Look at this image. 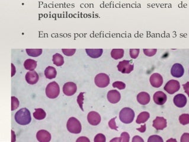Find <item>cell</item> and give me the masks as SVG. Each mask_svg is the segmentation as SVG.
<instances>
[{
    "instance_id": "6da1fadb",
    "label": "cell",
    "mask_w": 189,
    "mask_h": 142,
    "mask_svg": "<svg viewBox=\"0 0 189 142\" xmlns=\"http://www.w3.org/2000/svg\"><path fill=\"white\" fill-rule=\"evenodd\" d=\"M15 120L17 123L21 126H26L30 123L32 117L30 112L26 108L18 111L15 114Z\"/></svg>"
},
{
    "instance_id": "7a4b0ae2",
    "label": "cell",
    "mask_w": 189,
    "mask_h": 142,
    "mask_svg": "<svg viewBox=\"0 0 189 142\" xmlns=\"http://www.w3.org/2000/svg\"><path fill=\"white\" fill-rule=\"evenodd\" d=\"M135 112L130 108H124L119 113L120 120L124 124H130L132 123L135 118Z\"/></svg>"
},
{
    "instance_id": "3957f363",
    "label": "cell",
    "mask_w": 189,
    "mask_h": 142,
    "mask_svg": "<svg viewBox=\"0 0 189 142\" xmlns=\"http://www.w3.org/2000/svg\"><path fill=\"white\" fill-rule=\"evenodd\" d=\"M46 95L50 99L56 98L60 93V88L56 81L49 83L46 88Z\"/></svg>"
},
{
    "instance_id": "277c9868",
    "label": "cell",
    "mask_w": 189,
    "mask_h": 142,
    "mask_svg": "<svg viewBox=\"0 0 189 142\" xmlns=\"http://www.w3.org/2000/svg\"><path fill=\"white\" fill-rule=\"evenodd\" d=\"M66 128L71 133L73 134H79L82 130V127L79 121L75 117L69 118L66 124Z\"/></svg>"
},
{
    "instance_id": "5b68a950",
    "label": "cell",
    "mask_w": 189,
    "mask_h": 142,
    "mask_svg": "<svg viewBox=\"0 0 189 142\" xmlns=\"http://www.w3.org/2000/svg\"><path fill=\"white\" fill-rule=\"evenodd\" d=\"M94 82L96 86L98 88H106L110 83V78L105 73H100L95 77Z\"/></svg>"
},
{
    "instance_id": "8992f818",
    "label": "cell",
    "mask_w": 189,
    "mask_h": 142,
    "mask_svg": "<svg viewBox=\"0 0 189 142\" xmlns=\"http://www.w3.org/2000/svg\"><path fill=\"white\" fill-rule=\"evenodd\" d=\"M131 61L128 60L120 61L117 66L119 71L123 74L130 73L134 68V65L133 64L131 63Z\"/></svg>"
},
{
    "instance_id": "52a82bcc",
    "label": "cell",
    "mask_w": 189,
    "mask_h": 142,
    "mask_svg": "<svg viewBox=\"0 0 189 142\" xmlns=\"http://www.w3.org/2000/svg\"><path fill=\"white\" fill-rule=\"evenodd\" d=\"M164 89L167 93L172 95L180 90V84L176 80H171L166 83Z\"/></svg>"
},
{
    "instance_id": "ba28073f",
    "label": "cell",
    "mask_w": 189,
    "mask_h": 142,
    "mask_svg": "<svg viewBox=\"0 0 189 142\" xmlns=\"http://www.w3.org/2000/svg\"><path fill=\"white\" fill-rule=\"evenodd\" d=\"M77 90V86L73 82L66 83L63 86V94L66 96H71L74 95Z\"/></svg>"
},
{
    "instance_id": "9c48e42d",
    "label": "cell",
    "mask_w": 189,
    "mask_h": 142,
    "mask_svg": "<svg viewBox=\"0 0 189 142\" xmlns=\"http://www.w3.org/2000/svg\"><path fill=\"white\" fill-rule=\"evenodd\" d=\"M87 120L90 124L92 126H97L98 125L101 120L100 115L95 112L91 111L87 115Z\"/></svg>"
},
{
    "instance_id": "30bf717a",
    "label": "cell",
    "mask_w": 189,
    "mask_h": 142,
    "mask_svg": "<svg viewBox=\"0 0 189 142\" xmlns=\"http://www.w3.org/2000/svg\"><path fill=\"white\" fill-rule=\"evenodd\" d=\"M184 73V69L183 66L179 63L174 64L171 69V75L176 78H181Z\"/></svg>"
},
{
    "instance_id": "8fae6325",
    "label": "cell",
    "mask_w": 189,
    "mask_h": 142,
    "mask_svg": "<svg viewBox=\"0 0 189 142\" xmlns=\"http://www.w3.org/2000/svg\"><path fill=\"white\" fill-rule=\"evenodd\" d=\"M173 102L174 105L178 108H183L187 104V97L185 95L179 94L174 97Z\"/></svg>"
},
{
    "instance_id": "7c38bea8",
    "label": "cell",
    "mask_w": 189,
    "mask_h": 142,
    "mask_svg": "<svg viewBox=\"0 0 189 142\" xmlns=\"http://www.w3.org/2000/svg\"><path fill=\"white\" fill-rule=\"evenodd\" d=\"M149 81L153 87L158 88L161 87L163 83V78L159 73H154L151 76Z\"/></svg>"
},
{
    "instance_id": "4fadbf2b",
    "label": "cell",
    "mask_w": 189,
    "mask_h": 142,
    "mask_svg": "<svg viewBox=\"0 0 189 142\" xmlns=\"http://www.w3.org/2000/svg\"><path fill=\"white\" fill-rule=\"evenodd\" d=\"M153 99L154 102L157 105H162L166 102L167 100V97L165 94H164L163 92L158 91L153 96Z\"/></svg>"
},
{
    "instance_id": "5bb4252c",
    "label": "cell",
    "mask_w": 189,
    "mask_h": 142,
    "mask_svg": "<svg viewBox=\"0 0 189 142\" xmlns=\"http://www.w3.org/2000/svg\"><path fill=\"white\" fill-rule=\"evenodd\" d=\"M167 126L166 119L162 117H157L153 121L152 126L157 130H162Z\"/></svg>"
},
{
    "instance_id": "9a60e30c",
    "label": "cell",
    "mask_w": 189,
    "mask_h": 142,
    "mask_svg": "<svg viewBox=\"0 0 189 142\" xmlns=\"http://www.w3.org/2000/svg\"><path fill=\"white\" fill-rule=\"evenodd\" d=\"M36 138L40 142H49L51 140V134L46 130H42L37 131Z\"/></svg>"
},
{
    "instance_id": "2e32d148",
    "label": "cell",
    "mask_w": 189,
    "mask_h": 142,
    "mask_svg": "<svg viewBox=\"0 0 189 142\" xmlns=\"http://www.w3.org/2000/svg\"><path fill=\"white\" fill-rule=\"evenodd\" d=\"M107 99L111 104H116L119 102L121 99V95L116 90H111L107 93Z\"/></svg>"
},
{
    "instance_id": "e0dca14e",
    "label": "cell",
    "mask_w": 189,
    "mask_h": 142,
    "mask_svg": "<svg viewBox=\"0 0 189 142\" xmlns=\"http://www.w3.org/2000/svg\"><path fill=\"white\" fill-rule=\"evenodd\" d=\"M39 79V77L38 74L34 70L28 71L26 74V80L30 84H34L37 83Z\"/></svg>"
},
{
    "instance_id": "ac0fdd59",
    "label": "cell",
    "mask_w": 189,
    "mask_h": 142,
    "mask_svg": "<svg viewBox=\"0 0 189 142\" xmlns=\"http://www.w3.org/2000/svg\"><path fill=\"white\" fill-rule=\"evenodd\" d=\"M137 101L141 105H147L151 101L150 95L146 92H141L137 95Z\"/></svg>"
},
{
    "instance_id": "d6986e66",
    "label": "cell",
    "mask_w": 189,
    "mask_h": 142,
    "mask_svg": "<svg viewBox=\"0 0 189 142\" xmlns=\"http://www.w3.org/2000/svg\"><path fill=\"white\" fill-rule=\"evenodd\" d=\"M87 55L92 58H98L101 56L103 52L102 49H86Z\"/></svg>"
},
{
    "instance_id": "ffe728a7",
    "label": "cell",
    "mask_w": 189,
    "mask_h": 142,
    "mask_svg": "<svg viewBox=\"0 0 189 142\" xmlns=\"http://www.w3.org/2000/svg\"><path fill=\"white\" fill-rule=\"evenodd\" d=\"M56 74H57V71L53 67L49 66L45 70V75L47 79H55L56 76Z\"/></svg>"
},
{
    "instance_id": "44dd1931",
    "label": "cell",
    "mask_w": 189,
    "mask_h": 142,
    "mask_svg": "<svg viewBox=\"0 0 189 142\" xmlns=\"http://www.w3.org/2000/svg\"><path fill=\"white\" fill-rule=\"evenodd\" d=\"M150 117V114L149 112L144 111L141 112L138 117L137 119L136 120V122L137 124H142V123H145L146 121H147L148 120V119Z\"/></svg>"
},
{
    "instance_id": "7402d4cb",
    "label": "cell",
    "mask_w": 189,
    "mask_h": 142,
    "mask_svg": "<svg viewBox=\"0 0 189 142\" xmlns=\"http://www.w3.org/2000/svg\"><path fill=\"white\" fill-rule=\"evenodd\" d=\"M124 50L123 49H113L111 52V56L114 60H119L123 58Z\"/></svg>"
},
{
    "instance_id": "603a6c76",
    "label": "cell",
    "mask_w": 189,
    "mask_h": 142,
    "mask_svg": "<svg viewBox=\"0 0 189 142\" xmlns=\"http://www.w3.org/2000/svg\"><path fill=\"white\" fill-rule=\"evenodd\" d=\"M46 116V113L42 108L35 109V112L33 113V117L35 119L37 120H42L45 118Z\"/></svg>"
},
{
    "instance_id": "cb8c5ba5",
    "label": "cell",
    "mask_w": 189,
    "mask_h": 142,
    "mask_svg": "<svg viewBox=\"0 0 189 142\" xmlns=\"http://www.w3.org/2000/svg\"><path fill=\"white\" fill-rule=\"evenodd\" d=\"M24 67L27 70L33 71L37 67V62L32 59H27L24 63Z\"/></svg>"
},
{
    "instance_id": "d4e9b609",
    "label": "cell",
    "mask_w": 189,
    "mask_h": 142,
    "mask_svg": "<svg viewBox=\"0 0 189 142\" xmlns=\"http://www.w3.org/2000/svg\"><path fill=\"white\" fill-rule=\"evenodd\" d=\"M52 61L53 64L58 67L62 66L64 64L63 56L58 53H56L53 55Z\"/></svg>"
},
{
    "instance_id": "484cf974",
    "label": "cell",
    "mask_w": 189,
    "mask_h": 142,
    "mask_svg": "<svg viewBox=\"0 0 189 142\" xmlns=\"http://www.w3.org/2000/svg\"><path fill=\"white\" fill-rule=\"evenodd\" d=\"M27 54L32 57H37L42 54V49H26Z\"/></svg>"
},
{
    "instance_id": "4316f807",
    "label": "cell",
    "mask_w": 189,
    "mask_h": 142,
    "mask_svg": "<svg viewBox=\"0 0 189 142\" xmlns=\"http://www.w3.org/2000/svg\"><path fill=\"white\" fill-rule=\"evenodd\" d=\"M130 139L129 134L127 132H123L121 134L120 137H116L113 140H111V142H129Z\"/></svg>"
},
{
    "instance_id": "83f0119b",
    "label": "cell",
    "mask_w": 189,
    "mask_h": 142,
    "mask_svg": "<svg viewBox=\"0 0 189 142\" xmlns=\"http://www.w3.org/2000/svg\"><path fill=\"white\" fill-rule=\"evenodd\" d=\"M179 121L181 124L184 126L189 124V114H183L179 117Z\"/></svg>"
},
{
    "instance_id": "f1b7e54d",
    "label": "cell",
    "mask_w": 189,
    "mask_h": 142,
    "mask_svg": "<svg viewBox=\"0 0 189 142\" xmlns=\"http://www.w3.org/2000/svg\"><path fill=\"white\" fill-rule=\"evenodd\" d=\"M112 86H113V88H117V89H120V90L124 89L126 88V84L122 82V81H119L114 82V83H113Z\"/></svg>"
},
{
    "instance_id": "f546056e",
    "label": "cell",
    "mask_w": 189,
    "mask_h": 142,
    "mask_svg": "<svg viewBox=\"0 0 189 142\" xmlns=\"http://www.w3.org/2000/svg\"><path fill=\"white\" fill-rule=\"evenodd\" d=\"M19 107V101L18 99L14 97H11V111L16 110V109Z\"/></svg>"
},
{
    "instance_id": "4dcf8cb0",
    "label": "cell",
    "mask_w": 189,
    "mask_h": 142,
    "mask_svg": "<svg viewBox=\"0 0 189 142\" xmlns=\"http://www.w3.org/2000/svg\"><path fill=\"white\" fill-rule=\"evenodd\" d=\"M148 142H163L164 140L162 139V137L161 136H159L158 135H153V136H151L148 139Z\"/></svg>"
},
{
    "instance_id": "1f68e13d",
    "label": "cell",
    "mask_w": 189,
    "mask_h": 142,
    "mask_svg": "<svg viewBox=\"0 0 189 142\" xmlns=\"http://www.w3.org/2000/svg\"><path fill=\"white\" fill-rule=\"evenodd\" d=\"M84 92H81L79 94L78 97H77V103L78 104L79 106L81 108V110L84 111L83 109V102H84Z\"/></svg>"
},
{
    "instance_id": "d6a6232c",
    "label": "cell",
    "mask_w": 189,
    "mask_h": 142,
    "mask_svg": "<svg viewBox=\"0 0 189 142\" xmlns=\"http://www.w3.org/2000/svg\"><path fill=\"white\" fill-rule=\"evenodd\" d=\"M143 51L144 54L146 56H148V57H152V56H154L156 54V52L157 51V50L156 49H144Z\"/></svg>"
},
{
    "instance_id": "836d02e7",
    "label": "cell",
    "mask_w": 189,
    "mask_h": 142,
    "mask_svg": "<svg viewBox=\"0 0 189 142\" xmlns=\"http://www.w3.org/2000/svg\"><path fill=\"white\" fill-rule=\"evenodd\" d=\"M129 52L130 57L133 59H136L139 55V49H130Z\"/></svg>"
},
{
    "instance_id": "e575fe53",
    "label": "cell",
    "mask_w": 189,
    "mask_h": 142,
    "mask_svg": "<svg viewBox=\"0 0 189 142\" xmlns=\"http://www.w3.org/2000/svg\"><path fill=\"white\" fill-rule=\"evenodd\" d=\"M62 51L63 54L66 56H72L76 51L75 49H62Z\"/></svg>"
},
{
    "instance_id": "d590c367",
    "label": "cell",
    "mask_w": 189,
    "mask_h": 142,
    "mask_svg": "<svg viewBox=\"0 0 189 142\" xmlns=\"http://www.w3.org/2000/svg\"><path fill=\"white\" fill-rule=\"evenodd\" d=\"M94 141L95 142H105L106 141V139L104 134L100 133L95 136Z\"/></svg>"
},
{
    "instance_id": "8d00e7d4",
    "label": "cell",
    "mask_w": 189,
    "mask_h": 142,
    "mask_svg": "<svg viewBox=\"0 0 189 142\" xmlns=\"http://www.w3.org/2000/svg\"><path fill=\"white\" fill-rule=\"evenodd\" d=\"M116 117H114L112 119H111V120L109 122V126L112 130H117V126L116 124V122H115V120H116Z\"/></svg>"
},
{
    "instance_id": "74e56055",
    "label": "cell",
    "mask_w": 189,
    "mask_h": 142,
    "mask_svg": "<svg viewBox=\"0 0 189 142\" xmlns=\"http://www.w3.org/2000/svg\"><path fill=\"white\" fill-rule=\"evenodd\" d=\"M180 142H189V133H184L181 137Z\"/></svg>"
},
{
    "instance_id": "f35d334b",
    "label": "cell",
    "mask_w": 189,
    "mask_h": 142,
    "mask_svg": "<svg viewBox=\"0 0 189 142\" xmlns=\"http://www.w3.org/2000/svg\"><path fill=\"white\" fill-rule=\"evenodd\" d=\"M183 89L184 90V92H186V94H187L189 97V81H187L186 83L184 84L183 85Z\"/></svg>"
},
{
    "instance_id": "ab89813d",
    "label": "cell",
    "mask_w": 189,
    "mask_h": 142,
    "mask_svg": "<svg viewBox=\"0 0 189 142\" xmlns=\"http://www.w3.org/2000/svg\"><path fill=\"white\" fill-rule=\"evenodd\" d=\"M132 142H143V140L142 139V137L139 136H135L133 137V139H132Z\"/></svg>"
},
{
    "instance_id": "60d3db41",
    "label": "cell",
    "mask_w": 189,
    "mask_h": 142,
    "mask_svg": "<svg viewBox=\"0 0 189 142\" xmlns=\"http://www.w3.org/2000/svg\"><path fill=\"white\" fill-rule=\"evenodd\" d=\"M77 142H90V140L86 137H80L77 140Z\"/></svg>"
},
{
    "instance_id": "b9f144b4",
    "label": "cell",
    "mask_w": 189,
    "mask_h": 142,
    "mask_svg": "<svg viewBox=\"0 0 189 142\" xmlns=\"http://www.w3.org/2000/svg\"><path fill=\"white\" fill-rule=\"evenodd\" d=\"M136 130H138V131H139L141 132V133H144V132L146 131V124H145L144 125L142 126L141 128H136Z\"/></svg>"
},
{
    "instance_id": "7bdbcfd3",
    "label": "cell",
    "mask_w": 189,
    "mask_h": 142,
    "mask_svg": "<svg viewBox=\"0 0 189 142\" xmlns=\"http://www.w3.org/2000/svg\"><path fill=\"white\" fill-rule=\"evenodd\" d=\"M11 66H12V73H11V77H13L15 73H16V68L14 65H13V64H11Z\"/></svg>"
},
{
    "instance_id": "ee69618b",
    "label": "cell",
    "mask_w": 189,
    "mask_h": 142,
    "mask_svg": "<svg viewBox=\"0 0 189 142\" xmlns=\"http://www.w3.org/2000/svg\"><path fill=\"white\" fill-rule=\"evenodd\" d=\"M171 141H174V142H177L176 140H173V139H170V140H167V142H171Z\"/></svg>"
}]
</instances>
